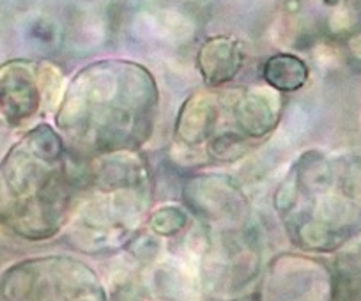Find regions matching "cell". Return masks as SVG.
<instances>
[{"instance_id":"obj_1","label":"cell","mask_w":361,"mask_h":301,"mask_svg":"<svg viewBox=\"0 0 361 301\" xmlns=\"http://www.w3.org/2000/svg\"><path fill=\"white\" fill-rule=\"evenodd\" d=\"M158 89L144 66L99 61L76 73L57 112L66 145L80 158L137 151L154 130Z\"/></svg>"},{"instance_id":"obj_2","label":"cell","mask_w":361,"mask_h":301,"mask_svg":"<svg viewBox=\"0 0 361 301\" xmlns=\"http://www.w3.org/2000/svg\"><path fill=\"white\" fill-rule=\"evenodd\" d=\"M50 126L32 128L0 164V223L25 240L57 234L85 185V165Z\"/></svg>"},{"instance_id":"obj_3","label":"cell","mask_w":361,"mask_h":301,"mask_svg":"<svg viewBox=\"0 0 361 301\" xmlns=\"http://www.w3.org/2000/svg\"><path fill=\"white\" fill-rule=\"evenodd\" d=\"M0 301H105L87 266L59 257L32 259L0 276Z\"/></svg>"},{"instance_id":"obj_4","label":"cell","mask_w":361,"mask_h":301,"mask_svg":"<svg viewBox=\"0 0 361 301\" xmlns=\"http://www.w3.org/2000/svg\"><path fill=\"white\" fill-rule=\"evenodd\" d=\"M59 71L50 64L9 61L0 66V116L9 126L32 119Z\"/></svg>"},{"instance_id":"obj_5","label":"cell","mask_w":361,"mask_h":301,"mask_svg":"<svg viewBox=\"0 0 361 301\" xmlns=\"http://www.w3.org/2000/svg\"><path fill=\"white\" fill-rule=\"evenodd\" d=\"M245 62V51L239 41L232 37H209L200 47L197 66L207 87L220 89L235 78Z\"/></svg>"},{"instance_id":"obj_6","label":"cell","mask_w":361,"mask_h":301,"mask_svg":"<svg viewBox=\"0 0 361 301\" xmlns=\"http://www.w3.org/2000/svg\"><path fill=\"white\" fill-rule=\"evenodd\" d=\"M264 80L273 91L294 92L307 84L308 68L296 55H273L264 64Z\"/></svg>"},{"instance_id":"obj_7","label":"cell","mask_w":361,"mask_h":301,"mask_svg":"<svg viewBox=\"0 0 361 301\" xmlns=\"http://www.w3.org/2000/svg\"><path fill=\"white\" fill-rule=\"evenodd\" d=\"M186 225V214L179 207H161L151 216V229L161 236H172Z\"/></svg>"},{"instance_id":"obj_8","label":"cell","mask_w":361,"mask_h":301,"mask_svg":"<svg viewBox=\"0 0 361 301\" xmlns=\"http://www.w3.org/2000/svg\"><path fill=\"white\" fill-rule=\"evenodd\" d=\"M130 252L135 254V257H138L140 261H151V259L156 257L159 250V245L158 241L152 240L149 236H140L137 240H133L130 243Z\"/></svg>"}]
</instances>
